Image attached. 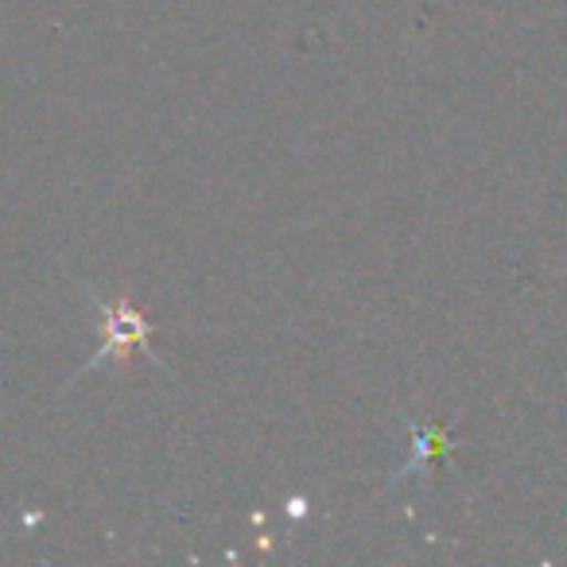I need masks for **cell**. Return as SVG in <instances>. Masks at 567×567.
<instances>
[{"mask_svg": "<svg viewBox=\"0 0 567 567\" xmlns=\"http://www.w3.org/2000/svg\"><path fill=\"white\" fill-rule=\"evenodd\" d=\"M110 339H105L102 354L94 358L90 365H102V358L110 354H121L117 347H141L144 339H148V323H144V316H136V311H128L125 303H117V308H110Z\"/></svg>", "mask_w": 567, "mask_h": 567, "instance_id": "cell-1", "label": "cell"}]
</instances>
